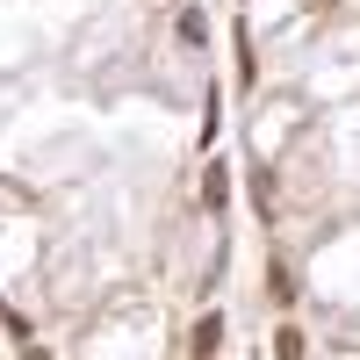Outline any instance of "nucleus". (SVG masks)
I'll list each match as a JSON object with an SVG mask.
<instances>
[{
    "label": "nucleus",
    "instance_id": "obj_1",
    "mask_svg": "<svg viewBox=\"0 0 360 360\" xmlns=\"http://www.w3.org/2000/svg\"><path fill=\"white\" fill-rule=\"evenodd\" d=\"M217 339H224V317H202V324H195V353L209 360V353H217Z\"/></svg>",
    "mask_w": 360,
    "mask_h": 360
}]
</instances>
